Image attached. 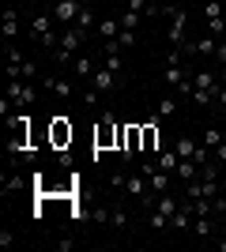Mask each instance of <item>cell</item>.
I'll list each match as a JSON object with an SVG mask.
<instances>
[{
  "mask_svg": "<svg viewBox=\"0 0 226 252\" xmlns=\"http://www.w3.org/2000/svg\"><path fill=\"white\" fill-rule=\"evenodd\" d=\"M117 139H121V125L113 121V113H102V121H98V128H95V151L117 147Z\"/></svg>",
  "mask_w": 226,
  "mask_h": 252,
  "instance_id": "obj_1",
  "label": "cell"
},
{
  "mask_svg": "<svg viewBox=\"0 0 226 252\" xmlns=\"http://www.w3.org/2000/svg\"><path fill=\"white\" fill-rule=\"evenodd\" d=\"M8 98L27 109V105H34V98H38V87H31L27 79H8Z\"/></svg>",
  "mask_w": 226,
  "mask_h": 252,
  "instance_id": "obj_2",
  "label": "cell"
},
{
  "mask_svg": "<svg viewBox=\"0 0 226 252\" xmlns=\"http://www.w3.org/2000/svg\"><path fill=\"white\" fill-rule=\"evenodd\" d=\"M140 151H143V125H125V147H121V158L132 162Z\"/></svg>",
  "mask_w": 226,
  "mask_h": 252,
  "instance_id": "obj_3",
  "label": "cell"
},
{
  "mask_svg": "<svg viewBox=\"0 0 226 252\" xmlns=\"http://www.w3.org/2000/svg\"><path fill=\"white\" fill-rule=\"evenodd\" d=\"M79 11H83V0H57L53 4V19L61 23V27H72V23L79 19Z\"/></svg>",
  "mask_w": 226,
  "mask_h": 252,
  "instance_id": "obj_4",
  "label": "cell"
},
{
  "mask_svg": "<svg viewBox=\"0 0 226 252\" xmlns=\"http://www.w3.org/2000/svg\"><path fill=\"white\" fill-rule=\"evenodd\" d=\"M143 177H147V185H151V192L155 196H162V192H170V181H173V173H166V169H159V162L155 166H143Z\"/></svg>",
  "mask_w": 226,
  "mask_h": 252,
  "instance_id": "obj_5",
  "label": "cell"
},
{
  "mask_svg": "<svg viewBox=\"0 0 226 252\" xmlns=\"http://www.w3.org/2000/svg\"><path fill=\"white\" fill-rule=\"evenodd\" d=\"M49 139H53V147L72 143V125H68V117H53V125H49Z\"/></svg>",
  "mask_w": 226,
  "mask_h": 252,
  "instance_id": "obj_6",
  "label": "cell"
},
{
  "mask_svg": "<svg viewBox=\"0 0 226 252\" xmlns=\"http://www.w3.org/2000/svg\"><path fill=\"white\" fill-rule=\"evenodd\" d=\"M91 83H95V91H102V94H106V91H113V87H117V72H113V68H106V64H98L95 75H91Z\"/></svg>",
  "mask_w": 226,
  "mask_h": 252,
  "instance_id": "obj_7",
  "label": "cell"
},
{
  "mask_svg": "<svg viewBox=\"0 0 226 252\" xmlns=\"http://www.w3.org/2000/svg\"><path fill=\"white\" fill-rule=\"evenodd\" d=\"M173 27H170V42H173V49H177V45L185 42V27H189V11L185 8H173Z\"/></svg>",
  "mask_w": 226,
  "mask_h": 252,
  "instance_id": "obj_8",
  "label": "cell"
},
{
  "mask_svg": "<svg viewBox=\"0 0 226 252\" xmlns=\"http://www.w3.org/2000/svg\"><path fill=\"white\" fill-rule=\"evenodd\" d=\"M143 151H147V155H159V151H166V139H162L159 125H143Z\"/></svg>",
  "mask_w": 226,
  "mask_h": 252,
  "instance_id": "obj_9",
  "label": "cell"
},
{
  "mask_svg": "<svg viewBox=\"0 0 226 252\" xmlns=\"http://www.w3.org/2000/svg\"><path fill=\"white\" fill-rule=\"evenodd\" d=\"M159 169H166V173H173V177H177V162H181V155H177V151L173 147H166V151H159Z\"/></svg>",
  "mask_w": 226,
  "mask_h": 252,
  "instance_id": "obj_10",
  "label": "cell"
},
{
  "mask_svg": "<svg viewBox=\"0 0 226 252\" xmlns=\"http://www.w3.org/2000/svg\"><path fill=\"white\" fill-rule=\"evenodd\" d=\"M95 57H72V72L79 75V79H91V75H95Z\"/></svg>",
  "mask_w": 226,
  "mask_h": 252,
  "instance_id": "obj_11",
  "label": "cell"
},
{
  "mask_svg": "<svg viewBox=\"0 0 226 252\" xmlns=\"http://www.w3.org/2000/svg\"><path fill=\"white\" fill-rule=\"evenodd\" d=\"M200 177V162L196 158H181L177 162V181H196Z\"/></svg>",
  "mask_w": 226,
  "mask_h": 252,
  "instance_id": "obj_12",
  "label": "cell"
},
{
  "mask_svg": "<svg viewBox=\"0 0 226 252\" xmlns=\"http://www.w3.org/2000/svg\"><path fill=\"white\" fill-rule=\"evenodd\" d=\"M53 11H38V15H34V27H31V31H34V38H42V34H49V31H53Z\"/></svg>",
  "mask_w": 226,
  "mask_h": 252,
  "instance_id": "obj_13",
  "label": "cell"
},
{
  "mask_svg": "<svg viewBox=\"0 0 226 252\" xmlns=\"http://www.w3.org/2000/svg\"><path fill=\"white\" fill-rule=\"evenodd\" d=\"M15 34H19V11H15V8H4V38L15 42Z\"/></svg>",
  "mask_w": 226,
  "mask_h": 252,
  "instance_id": "obj_14",
  "label": "cell"
},
{
  "mask_svg": "<svg viewBox=\"0 0 226 252\" xmlns=\"http://www.w3.org/2000/svg\"><path fill=\"white\" fill-rule=\"evenodd\" d=\"M27 189V177L23 173H11V177H4V185H0V196H15V192Z\"/></svg>",
  "mask_w": 226,
  "mask_h": 252,
  "instance_id": "obj_15",
  "label": "cell"
},
{
  "mask_svg": "<svg viewBox=\"0 0 226 252\" xmlns=\"http://www.w3.org/2000/svg\"><path fill=\"white\" fill-rule=\"evenodd\" d=\"M72 27H75V31H79V34H83V38H87V34L95 31V11H91V8H87V4H83V11H79V19H75Z\"/></svg>",
  "mask_w": 226,
  "mask_h": 252,
  "instance_id": "obj_16",
  "label": "cell"
},
{
  "mask_svg": "<svg viewBox=\"0 0 226 252\" xmlns=\"http://www.w3.org/2000/svg\"><path fill=\"white\" fill-rule=\"evenodd\" d=\"M162 83H166V87H181V83H185V68H181V64H166Z\"/></svg>",
  "mask_w": 226,
  "mask_h": 252,
  "instance_id": "obj_17",
  "label": "cell"
},
{
  "mask_svg": "<svg viewBox=\"0 0 226 252\" xmlns=\"http://www.w3.org/2000/svg\"><path fill=\"white\" fill-rule=\"evenodd\" d=\"M117 34H121V19H102L98 23V38H102V42L117 38Z\"/></svg>",
  "mask_w": 226,
  "mask_h": 252,
  "instance_id": "obj_18",
  "label": "cell"
},
{
  "mask_svg": "<svg viewBox=\"0 0 226 252\" xmlns=\"http://www.w3.org/2000/svg\"><path fill=\"white\" fill-rule=\"evenodd\" d=\"M177 207H181V200H177V196H170V192H162L159 200H155V211H162V215H173Z\"/></svg>",
  "mask_w": 226,
  "mask_h": 252,
  "instance_id": "obj_19",
  "label": "cell"
},
{
  "mask_svg": "<svg viewBox=\"0 0 226 252\" xmlns=\"http://www.w3.org/2000/svg\"><path fill=\"white\" fill-rule=\"evenodd\" d=\"M193 87H200V91H215V87H219V75L215 72H196L193 75Z\"/></svg>",
  "mask_w": 226,
  "mask_h": 252,
  "instance_id": "obj_20",
  "label": "cell"
},
{
  "mask_svg": "<svg viewBox=\"0 0 226 252\" xmlns=\"http://www.w3.org/2000/svg\"><path fill=\"white\" fill-rule=\"evenodd\" d=\"M109 226H113V230H129V211L125 207H109Z\"/></svg>",
  "mask_w": 226,
  "mask_h": 252,
  "instance_id": "obj_21",
  "label": "cell"
},
{
  "mask_svg": "<svg viewBox=\"0 0 226 252\" xmlns=\"http://www.w3.org/2000/svg\"><path fill=\"white\" fill-rule=\"evenodd\" d=\"M196 147H200V143H193V139H189V136H181V139H177V143H173V151H177V155H181V158H193V155H196Z\"/></svg>",
  "mask_w": 226,
  "mask_h": 252,
  "instance_id": "obj_22",
  "label": "cell"
},
{
  "mask_svg": "<svg viewBox=\"0 0 226 252\" xmlns=\"http://www.w3.org/2000/svg\"><path fill=\"white\" fill-rule=\"evenodd\" d=\"M140 23H143V15H140V11H125V15H121V31H136V27H140Z\"/></svg>",
  "mask_w": 226,
  "mask_h": 252,
  "instance_id": "obj_23",
  "label": "cell"
},
{
  "mask_svg": "<svg viewBox=\"0 0 226 252\" xmlns=\"http://www.w3.org/2000/svg\"><path fill=\"white\" fill-rule=\"evenodd\" d=\"M173 113H177V98L166 94V98L159 102V117H173Z\"/></svg>",
  "mask_w": 226,
  "mask_h": 252,
  "instance_id": "obj_24",
  "label": "cell"
},
{
  "mask_svg": "<svg viewBox=\"0 0 226 252\" xmlns=\"http://www.w3.org/2000/svg\"><path fill=\"white\" fill-rule=\"evenodd\" d=\"M102 64H106V68H113L117 75H121V68H125V61H121V53H102Z\"/></svg>",
  "mask_w": 226,
  "mask_h": 252,
  "instance_id": "obj_25",
  "label": "cell"
},
{
  "mask_svg": "<svg viewBox=\"0 0 226 252\" xmlns=\"http://www.w3.org/2000/svg\"><path fill=\"white\" fill-rule=\"evenodd\" d=\"M193 102L196 105H211V102H215V91H200V87H193Z\"/></svg>",
  "mask_w": 226,
  "mask_h": 252,
  "instance_id": "obj_26",
  "label": "cell"
},
{
  "mask_svg": "<svg viewBox=\"0 0 226 252\" xmlns=\"http://www.w3.org/2000/svg\"><path fill=\"white\" fill-rule=\"evenodd\" d=\"M219 143H223V132H219V128L211 125V128L204 132V147H219Z\"/></svg>",
  "mask_w": 226,
  "mask_h": 252,
  "instance_id": "obj_27",
  "label": "cell"
},
{
  "mask_svg": "<svg viewBox=\"0 0 226 252\" xmlns=\"http://www.w3.org/2000/svg\"><path fill=\"white\" fill-rule=\"evenodd\" d=\"M193 230L200 233V237H211V230H215V226H211V215H207V219H196V222H193Z\"/></svg>",
  "mask_w": 226,
  "mask_h": 252,
  "instance_id": "obj_28",
  "label": "cell"
},
{
  "mask_svg": "<svg viewBox=\"0 0 226 252\" xmlns=\"http://www.w3.org/2000/svg\"><path fill=\"white\" fill-rule=\"evenodd\" d=\"M170 226V215H162V211H151V230H166Z\"/></svg>",
  "mask_w": 226,
  "mask_h": 252,
  "instance_id": "obj_29",
  "label": "cell"
},
{
  "mask_svg": "<svg viewBox=\"0 0 226 252\" xmlns=\"http://www.w3.org/2000/svg\"><path fill=\"white\" fill-rule=\"evenodd\" d=\"M207 34H215V38L226 34V19H223V15H219V19H207Z\"/></svg>",
  "mask_w": 226,
  "mask_h": 252,
  "instance_id": "obj_30",
  "label": "cell"
},
{
  "mask_svg": "<svg viewBox=\"0 0 226 252\" xmlns=\"http://www.w3.org/2000/svg\"><path fill=\"white\" fill-rule=\"evenodd\" d=\"M219 15H223L219 0H207V4H204V19H219Z\"/></svg>",
  "mask_w": 226,
  "mask_h": 252,
  "instance_id": "obj_31",
  "label": "cell"
},
{
  "mask_svg": "<svg viewBox=\"0 0 226 252\" xmlns=\"http://www.w3.org/2000/svg\"><path fill=\"white\" fill-rule=\"evenodd\" d=\"M117 42H121V49H132V45H136V31H121Z\"/></svg>",
  "mask_w": 226,
  "mask_h": 252,
  "instance_id": "obj_32",
  "label": "cell"
},
{
  "mask_svg": "<svg viewBox=\"0 0 226 252\" xmlns=\"http://www.w3.org/2000/svg\"><path fill=\"white\" fill-rule=\"evenodd\" d=\"M53 94L57 98H68V94H72V83H68V79H57V83H53Z\"/></svg>",
  "mask_w": 226,
  "mask_h": 252,
  "instance_id": "obj_33",
  "label": "cell"
},
{
  "mask_svg": "<svg viewBox=\"0 0 226 252\" xmlns=\"http://www.w3.org/2000/svg\"><path fill=\"white\" fill-rule=\"evenodd\" d=\"M19 68H23V79H38V64L34 61H23Z\"/></svg>",
  "mask_w": 226,
  "mask_h": 252,
  "instance_id": "obj_34",
  "label": "cell"
},
{
  "mask_svg": "<svg viewBox=\"0 0 226 252\" xmlns=\"http://www.w3.org/2000/svg\"><path fill=\"white\" fill-rule=\"evenodd\" d=\"M98 94H102V91H95V87L83 91V105H87V109H95V105H98Z\"/></svg>",
  "mask_w": 226,
  "mask_h": 252,
  "instance_id": "obj_35",
  "label": "cell"
},
{
  "mask_svg": "<svg viewBox=\"0 0 226 252\" xmlns=\"http://www.w3.org/2000/svg\"><path fill=\"white\" fill-rule=\"evenodd\" d=\"M4 57H8V64H23V61H27V57H23V53L15 49L11 42H8V53H4Z\"/></svg>",
  "mask_w": 226,
  "mask_h": 252,
  "instance_id": "obj_36",
  "label": "cell"
},
{
  "mask_svg": "<svg viewBox=\"0 0 226 252\" xmlns=\"http://www.w3.org/2000/svg\"><path fill=\"white\" fill-rule=\"evenodd\" d=\"M129 8H132V11H140L143 19H147V8H151V4H147V0H129Z\"/></svg>",
  "mask_w": 226,
  "mask_h": 252,
  "instance_id": "obj_37",
  "label": "cell"
},
{
  "mask_svg": "<svg viewBox=\"0 0 226 252\" xmlns=\"http://www.w3.org/2000/svg\"><path fill=\"white\" fill-rule=\"evenodd\" d=\"M215 61H223V64H226V34L219 38V45H215Z\"/></svg>",
  "mask_w": 226,
  "mask_h": 252,
  "instance_id": "obj_38",
  "label": "cell"
},
{
  "mask_svg": "<svg viewBox=\"0 0 226 252\" xmlns=\"http://www.w3.org/2000/svg\"><path fill=\"white\" fill-rule=\"evenodd\" d=\"M15 245V237H11V230H0V249H11Z\"/></svg>",
  "mask_w": 226,
  "mask_h": 252,
  "instance_id": "obj_39",
  "label": "cell"
},
{
  "mask_svg": "<svg viewBox=\"0 0 226 252\" xmlns=\"http://www.w3.org/2000/svg\"><path fill=\"white\" fill-rule=\"evenodd\" d=\"M215 102H219V105H226V83H219V87H215Z\"/></svg>",
  "mask_w": 226,
  "mask_h": 252,
  "instance_id": "obj_40",
  "label": "cell"
},
{
  "mask_svg": "<svg viewBox=\"0 0 226 252\" xmlns=\"http://www.w3.org/2000/svg\"><path fill=\"white\" fill-rule=\"evenodd\" d=\"M215 158H219V162H223V166H226V139H223V143H219V151H215Z\"/></svg>",
  "mask_w": 226,
  "mask_h": 252,
  "instance_id": "obj_41",
  "label": "cell"
},
{
  "mask_svg": "<svg viewBox=\"0 0 226 252\" xmlns=\"http://www.w3.org/2000/svg\"><path fill=\"white\" fill-rule=\"evenodd\" d=\"M219 83H226V64H223V72H219Z\"/></svg>",
  "mask_w": 226,
  "mask_h": 252,
  "instance_id": "obj_42",
  "label": "cell"
},
{
  "mask_svg": "<svg viewBox=\"0 0 226 252\" xmlns=\"http://www.w3.org/2000/svg\"><path fill=\"white\" fill-rule=\"evenodd\" d=\"M219 252H226V237H219Z\"/></svg>",
  "mask_w": 226,
  "mask_h": 252,
  "instance_id": "obj_43",
  "label": "cell"
},
{
  "mask_svg": "<svg viewBox=\"0 0 226 252\" xmlns=\"http://www.w3.org/2000/svg\"><path fill=\"white\" fill-rule=\"evenodd\" d=\"M31 4H42V0H31Z\"/></svg>",
  "mask_w": 226,
  "mask_h": 252,
  "instance_id": "obj_44",
  "label": "cell"
}]
</instances>
